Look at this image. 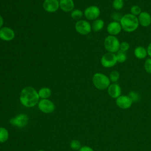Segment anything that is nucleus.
Masks as SVG:
<instances>
[{
    "mask_svg": "<svg viewBox=\"0 0 151 151\" xmlns=\"http://www.w3.org/2000/svg\"><path fill=\"white\" fill-rule=\"evenodd\" d=\"M40 97L38 91L32 87L27 86L22 88L19 96L20 103L25 107H32L38 104Z\"/></svg>",
    "mask_w": 151,
    "mask_h": 151,
    "instance_id": "f257e3e1",
    "label": "nucleus"
},
{
    "mask_svg": "<svg viewBox=\"0 0 151 151\" xmlns=\"http://www.w3.org/2000/svg\"><path fill=\"white\" fill-rule=\"evenodd\" d=\"M122 30L126 32H133L137 30L139 26L137 17L130 13L123 15L120 21Z\"/></svg>",
    "mask_w": 151,
    "mask_h": 151,
    "instance_id": "f03ea898",
    "label": "nucleus"
},
{
    "mask_svg": "<svg viewBox=\"0 0 151 151\" xmlns=\"http://www.w3.org/2000/svg\"><path fill=\"white\" fill-rule=\"evenodd\" d=\"M92 83L98 90H104L107 89L111 84L109 76L102 73H96L92 77Z\"/></svg>",
    "mask_w": 151,
    "mask_h": 151,
    "instance_id": "7ed1b4c3",
    "label": "nucleus"
},
{
    "mask_svg": "<svg viewBox=\"0 0 151 151\" xmlns=\"http://www.w3.org/2000/svg\"><path fill=\"white\" fill-rule=\"evenodd\" d=\"M120 42L116 36L109 35L104 40L103 45L105 50L111 53H116L120 50Z\"/></svg>",
    "mask_w": 151,
    "mask_h": 151,
    "instance_id": "20e7f679",
    "label": "nucleus"
},
{
    "mask_svg": "<svg viewBox=\"0 0 151 151\" xmlns=\"http://www.w3.org/2000/svg\"><path fill=\"white\" fill-rule=\"evenodd\" d=\"M100 63L103 67L106 68L113 67L117 63L116 54L109 52L104 54L101 57Z\"/></svg>",
    "mask_w": 151,
    "mask_h": 151,
    "instance_id": "39448f33",
    "label": "nucleus"
},
{
    "mask_svg": "<svg viewBox=\"0 0 151 151\" xmlns=\"http://www.w3.org/2000/svg\"><path fill=\"white\" fill-rule=\"evenodd\" d=\"M76 31L80 34L86 35L91 32V24L85 19L78 20L74 25Z\"/></svg>",
    "mask_w": 151,
    "mask_h": 151,
    "instance_id": "423d86ee",
    "label": "nucleus"
},
{
    "mask_svg": "<svg viewBox=\"0 0 151 151\" xmlns=\"http://www.w3.org/2000/svg\"><path fill=\"white\" fill-rule=\"evenodd\" d=\"M100 9L96 5H91L87 7L84 11V15L87 20L94 21L100 15Z\"/></svg>",
    "mask_w": 151,
    "mask_h": 151,
    "instance_id": "0eeeda50",
    "label": "nucleus"
},
{
    "mask_svg": "<svg viewBox=\"0 0 151 151\" xmlns=\"http://www.w3.org/2000/svg\"><path fill=\"white\" fill-rule=\"evenodd\" d=\"M38 107L42 112L48 114L54 111L55 105L52 101L48 99H41L38 103Z\"/></svg>",
    "mask_w": 151,
    "mask_h": 151,
    "instance_id": "6e6552de",
    "label": "nucleus"
},
{
    "mask_svg": "<svg viewBox=\"0 0 151 151\" xmlns=\"http://www.w3.org/2000/svg\"><path fill=\"white\" fill-rule=\"evenodd\" d=\"M28 122V117L27 114L22 113L18 114L14 117L10 119L9 123L11 124L16 126L19 128H22L25 127Z\"/></svg>",
    "mask_w": 151,
    "mask_h": 151,
    "instance_id": "1a4fd4ad",
    "label": "nucleus"
},
{
    "mask_svg": "<svg viewBox=\"0 0 151 151\" xmlns=\"http://www.w3.org/2000/svg\"><path fill=\"white\" fill-rule=\"evenodd\" d=\"M133 104V101L128 95H121L116 99V106L121 109H129Z\"/></svg>",
    "mask_w": 151,
    "mask_h": 151,
    "instance_id": "9d476101",
    "label": "nucleus"
},
{
    "mask_svg": "<svg viewBox=\"0 0 151 151\" xmlns=\"http://www.w3.org/2000/svg\"><path fill=\"white\" fill-rule=\"evenodd\" d=\"M15 37L14 29L8 27H2L0 29V39L4 41H11Z\"/></svg>",
    "mask_w": 151,
    "mask_h": 151,
    "instance_id": "9b49d317",
    "label": "nucleus"
},
{
    "mask_svg": "<svg viewBox=\"0 0 151 151\" xmlns=\"http://www.w3.org/2000/svg\"><path fill=\"white\" fill-rule=\"evenodd\" d=\"M43 9L48 13L56 12L60 8L58 0H45L42 4Z\"/></svg>",
    "mask_w": 151,
    "mask_h": 151,
    "instance_id": "f8f14e48",
    "label": "nucleus"
},
{
    "mask_svg": "<svg viewBox=\"0 0 151 151\" xmlns=\"http://www.w3.org/2000/svg\"><path fill=\"white\" fill-rule=\"evenodd\" d=\"M106 30L109 35L116 36L121 32L122 28L119 22L112 21L107 25Z\"/></svg>",
    "mask_w": 151,
    "mask_h": 151,
    "instance_id": "ddd939ff",
    "label": "nucleus"
},
{
    "mask_svg": "<svg viewBox=\"0 0 151 151\" xmlns=\"http://www.w3.org/2000/svg\"><path fill=\"white\" fill-rule=\"evenodd\" d=\"M109 96L112 99H116L122 94V88L117 83H112L110 84L107 89Z\"/></svg>",
    "mask_w": 151,
    "mask_h": 151,
    "instance_id": "4468645a",
    "label": "nucleus"
},
{
    "mask_svg": "<svg viewBox=\"0 0 151 151\" xmlns=\"http://www.w3.org/2000/svg\"><path fill=\"white\" fill-rule=\"evenodd\" d=\"M139 25L143 27H148L151 25V15L146 11H142L137 17Z\"/></svg>",
    "mask_w": 151,
    "mask_h": 151,
    "instance_id": "2eb2a0df",
    "label": "nucleus"
},
{
    "mask_svg": "<svg viewBox=\"0 0 151 151\" xmlns=\"http://www.w3.org/2000/svg\"><path fill=\"white\" fill-rule=\"evenodd\" d=\"M60 8L65 12H71L74 8V2L73 0H60Z\"/></svg>",
    "mask_w": 151,
    "mask_h": 151,
    "instance_id": "dca6fc26",
    "label": "nucleus"
},
{
    "mask_svg": "<svg viewBox=\"0 0 151 151\" xmlns=\"http://www.w3.org/2000/svg\"><path fill=\"white\" fill-rule=\"evenodd\" d=\"M134 57L139 60H143L147 56V49L143 46H137L133 51Z\"/></svg>",
    "mask_w": 151,
    "mask_h": 151,
    "instance_id": "f3484780",
    "label": "nucleus"
},
{
    "mask_svg": "<svg viewBox=\"0 0 151 151\" xmlns=\"http://www.w3.org/2000/svg\"><path fill=\"white\" fill-rule=\"evenodd\" d=\"M104 22L102 19L97 18L93 21L91 24V29L94 32H99L103 29Z\"/></svg>",
    "mask_w": 151,
    "mask_h": 151,
    "instance_id": "a211bd4d",
    "label": "nucleus"
},
{
    "mask_svg": "<svg viewBox=\"0 0 151 151\" xmlns=\"http://www.w3.org/2000/svg\"><path fill=\"white\" fill-rule=\"evenodd\" d=\"M38 94L41 99H48L51 95V90L47 87H43L38 91Z\"/></svg>",
    "mask_w": 151,
    "mask_h": 151,
    "instance_id": "6ab92c4d",
    "label": "nucleus"
},
{
    "mask_svg": "<svg viewBox=\"0 0 151 151\" xmlns=\"http://www.w3.org/2000/svg\"><path fill=\"white\" fill-rule=\"evenodd\" d=\"M9 137V133L5 127H0V143H5Z\"/></svg>",
    "mask_w": 151,
    "mask_h": 151,
    "instance_id": "aec40b11",
    "label": "nucleus"
},
{
    "mask_svg": "<svg viewBox=\"0 0 151 151\" xmlns=\"http://www.w3.org/2000/svg\"><path fill=\"white\" fill-rule=\"evenodd\" d=\"M84 15V12L80 9H74L71 12V17L74 19L80 20V18Z\"/></svg>",
    "mask_w": 151,
    "mask_h": 151,
    "instance_id": "412c9836",
    "label": "nucleus"
},
{
    "mask_svg": "<svg viewBox=\"0 0 151 151\" xmlns=\"http://www.w3.org/2000/svg\"><path fill=\"white\" fill-rule=\"evenodd\" d=\"M120 73L117 70L111 71L109 76L111 83H117L120 79Z\"/></svg>",
    "mask_w": 151,
    "mask_h": 151,
    "instance_id": "4be33fe9",
    "label": "nucleus"
},
{
    "mask_svg": "<svg viewBox=\"0 0 151 151\" xmlns=\"http://www.w3.org/2000/svg\"><path fill=\"white\" fill-rule=\"evenodd\" d=\"M116 55L117 63H123L127 60V55L126 52L119 50L116 53Z\"/></svg>",
    "mask_w": 151,
    "mask_h": 151,
    "instance_id": "5701e85b",
    "label": "nucleus"
},
{
    "mask_svg": "<svg viewBox=\"0 0 151 151\" xmlns=\"http://www.w3.org/2000/svg\"><path fill=\"white\" fill-rule=\"evenodd\" d=\"M124 1L123 0H113L112 7L116 11H120L124 7Z\"/></svg>",
    "mask_w": 151,
    "mask_h": 151,
    "instance_id": "b1692460",
    "label": "nucleus"
},
{
    "mask_svg": "<svg viewBox=\"0 0 151 151\" xmlns=\"http://www.w3.org/2000/svg\"><path fill=\"white\" fill-rule=\"evenodd\" d=\"M142 12V9L140 8V6L137 5H132L131 7H130V13L134 16H136V17H138L139 15Z\"/></svg>",
    "mask_w": 151,
    "mask_h": 151,
    "instance_id": "393cba45",
    "label": "nucleus"
},
{
    "mask_svg": "<svg viewBox=\"0 0 151 151\" xmlns=\"http://www.w3.org/2000/svg\"><path fill=\"white\" fill-rule=\"evenodd\" d=\"M128 96L132 100V101L133 102H137L140 100V95L139 94L134 91H131L129 93Z\"/></svg>",
    "mask_w": 151,
    "mask_h": 151,
    "instance_id": "a878e982",
    "label": "nucleus"
},
{
    "mask_svg": "<svg viewBox=\"0 0 151 151\" xmlns=\"http://www.w3.org/2000/svg\"><path fill=\"white\" fill-rule=\"evenodd\" d=\"M144 69L145 71L151 74V58H147L145 60L144 63Z\"/></svg>",
    "mask_w": 151,
    "mask_h": 151,
    "instance_id": "bb28decb",
    "label": "nucleus"
},
{
    "mask_svg": "<svg viewBox=\"0 0 151 151\" xmlns=\"http://www.w3.org/2000/svg\"><path fill=\"white\" fill-rule=\"evenodd\" d=\"M70 147L73 150H79L81 147V143L78 140H73L70 142Z\"/></svg>",
    "mask_w": 151,
    "mask_h": 151,
    "instance_id": "cd10ccee",
    "label": "nucleus"
},
{
    "mask_svg": "<svg viewBox=\"0 0 151 151\" xmlns=\"http://www.w3.org/2000/svg\"><path fill=\"white\" fill-rule=\"evenodd\" d=\"M130 48V44L127 41H123L120 42V50L126 52Z\"/></svg>",
    "mask_w": 151,
    "mask_h": 151,
    "instance_id": "c85d7f7f",
    "label": "nucleus"
},
{
    "mask_svg": "<svg viewBox=\"0 0 151 151\" xmlns=\"http://www.w3.org/2000/svg\"><path fill=\"white\" fill-rule=\"evenodd\" d=\"M122 15L118 12H114L111 14V18L112 19L113 21H116V22H120L122 17Z\"/></svg>",
    "mask_w": 151,
    "mask_h": 151,
    "instance_id": "c756f323",
    "label": "nucleus"
},
{
    "mask_svg": "<svg viewBox=\"0 0 151 151\" xmlns=\"http://www.w3.org/2000/svg\"><path fill=\"white\" fill-rule=\"evenodd\" d=\"M78 151H94V150L90 146H83L81 147V148L78 150Z\"/></svg>",
    "mask_w": 151,
    "mask_h": 151,
    "instance_id": "7c9ffc66",
    "label": "nucleus"
},
{
    "mask_svg": "<svg viewBox=\"0 0 151 151\" xmlns=\"http://www.w3.org/2000/svg\"><path fill=\"white\" fill-rule=\"evenodd\" d=\"M146 49L147 52V55H149V57L151 58V42L148 44Z\"/></svg>",
    "mask_w": 151,
    "mask_h": 151,
    "instance_id": "2f4dec72",
    "label": "nucleus"
},
{
    "mask_svg": "<svg viewBox=\"0 0 151 151\" xmlns=\"http://www.w3.org/2000/svg\"><path fill=\"white\" fill-rule=\"evenodd\" d=\"M3 24H4V18L1 16V15H0V29L2 27Z\"/></svg>",
    "mask_w": 151,
    "mask_h": 151,
    "instance_id": "473e14b6",
    "label": "nucleus"
},
{
    "mask_svg": "<svg viewBox=\"0 0 151 151\" xmlns=\"http://www.w3.org/2000/svg\"><path fill=\"white\" fill-rule=\"evenodd\" d=\"M38 151H44V150H38Z\"/></svg>",
    "mask_w": 151,
    "mask_h": 151,
    "instance_id": "72a5a7b5",
    "label": "nucleus"
},
{
    "mask_svg": "<svg viewBox=\"0 0 151 151\" xmlns=\"http://www.w3.org/2000/svg\"><path fill=\"white\" fill-rule=\"evenodd\" d=\"M123 1H128V0H123Z\"/></svg>",
    "mask_w": 151,
    "mask_h": 151,
    "instance_id": "f704fd0d",
    "label": "nucleus"
}]
</instances>
